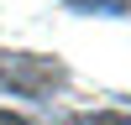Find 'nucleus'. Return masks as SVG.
<instances>
[{
    "label": "nucleus",
    "instance_id": "obj_4",
    "mask_svg": "<svg viewBox=\"0 0 131 125\" xmlns=\"http://www.w3.org/2000/svg\"><path fill=\"white\" fill-rule=\"evenodd\" d=\"M0 125H31V120H21V115H10V110H0Z\"/></svg>",
    "mask_w": 131,
    "mask_h": 125
},
{
    "label": "nucleus",
    "instance_id": "obj_3",
    "mask_svg": "<svg viewBox=\"0 0 131 125\" xmlns=\"http://www.w3.org/2000/svg\"><path fill=\"white\" fill-rule=\"evenodd\" d=\"M63 125H131V115H115V110H84V115H68Z\"/></svg>",
    "mask_w": 131,
    "mask_h": 125
},
{
    "label": "nucleus",
    "instance_id": "obj_1",
    "mask_svg": "<svg viewBox=\"0 0 131 125\" xmlns=\"http://www.w3.org/2000/svg\"><path fill=\"white\" fill-rule=\"evenodd\" d=\"M63 83H68V68L47 52H0V89L16 94V99H58Z\"/></svg>",
    "mask_w": 131,
    "mask_h": 125
},
{
    "label": "nucleus",
    "instance_id": "obj_2",
    "mask_svg": "<svg viewBox=\"0 0 131 125\" xmlns=\"http://www.w3.org/2000/svg\"><path fill=\"white\" fill-rule=\"evenodd\" d=\"M68 10H84V16H126L131 0H63Z\"/></svg>",
    "mask_w": 131,
    "mask_h": 125
}]
</instances>
